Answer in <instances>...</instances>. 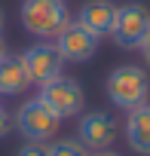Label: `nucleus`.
<instances>
[{"instance_id": "f257e3e1", "label": "nucleus", "mask_w": 150, "mask_h": 156, "mask_svg": "<svg viewBox=\"0 0 150 156\" xmlns=\"http://www.w3.org/2000/svg\"><path fill=\"white\" fill-rule=\"evenodd\" d=\"M104 92H107L110 104H116L120 110L129 113L150 101V73L141 64H120L107 73Z\"/></svg>"}, {"instance_id": "f03ea898", "label": "nucleus", "mask_w": 150, "mask_h": 156, "mask_svg": "<svg viewBox=\"0 0 150 156\" xmlns=\"http://www.w3.org/2000/svg\"><path fill=\"white\" fill-rule=\"evenodd\" d=\"M19 19L25 31L40 40H55V34L70 22L64 0H22Z\"/></svg>"}, {"instance_id": "7ed1b4c3", "label": "nucleus", "mask_w": 150, "mask_h": 156, "mask_svg": "<svg viewBox=\"0 0 150 156\" xmlns=\"http://www.w3.org/2000/svg\"><path fill=\"white\" fill-rule=\"evenodd\" d=\"M150 34V9L144 3H123L116 6L113 25H110V40L120 49H138L144 37Z\"/></svg>"}, {"instance_id": "20e7f679", "label": "nucleus", "mask_w": 150, "mask_h": 156, "mask_svg": "<svg viewBox=\"0 0 150 156\" xmlns=\"http://www.w3.org/2000/svg\"><path fill=\"white\" fill-rule=\"evenodd\" d=\"M58 119H70V116H80L83 107H86V92L77 80H70V76H55L52 83L40 86V95H37Z\"/></svg>"}, {"instance_id": "39448f33", "label": "nucleus", "mask_w": 150, "mask_h": 156, "mask_svg": "<svg viewBox=\"0 0 150 156\" xmlns=\"http://www.w3.org/2000/svg\"><path fill=\"white\" fill-rule=\"evenodd\" d=\"M58 126H61V119H58L40 98L25 101V104L19 107V113H16V129H19V135H22L25 141L49 144V141L55 138Z\"/></svg>"}, {"instance_id": "423d86ee", "label": "nucleus", "mask_w": 150, "mask_h": 156, "mask_svg": "<svg viewBox=\"0 0 150 156\" xmlns=\"http://www.w3.org/2000/svg\"><path fill=\"white\" fill-rule=\"evenodd\" d=\"M22 64L28 70L31 86H46V83L55 80V76H61V70H64V58L58 55L52 40H40V43L28 46L22 52Z\"/></svg>"}, {"instance_id": "0eeeda50", "label": "nucleus", "mask_w": 150, "mask_h": 156, "mask_svg": "<svg viewBox=\"0 0 150 156\" xmlns=\"http://www.w3.org/2000/svg\"><path fill=\"white\" fill-rule=\"evenodd\" d=\"M55 49H58V55L64 58V64L70 61V64H83V61H89L95 52H98V37L95 34H89L83 25H77V22H67L58 34H55Z\"/></svg>"}, {"instance_id": "6e6552de", "label": "nucleus", "mask_w": 150, "mask_h": 156, "mask_svg": "<svg viewBox=\"0 0 150 156\" xmlns=\"http://www.w3.org/2000/svg\"><path fill=\"white\" fill-rule=\"evenodd\" d=\"M77 141L89 150V153H98V150H110L116 135H120V126L116 119L107 113V110H89L83 119H80V129H77Z\"/></svg>"}, {"instance_id": "1a4fd4ad", "label": "nucleus", "mask_w": 150, "mask_h": 156, "mask_svg": "<svg viewBox=\"0 0 150 156\" xmlns=\"http://www.w3.org/2000/svg\"><path fill=\"white\" fill-rule=\"evenodd\" d=\"M113 16H116V3L113 0H89V3H83L80 12H77V25H83L89 34H95L101 40V37L110 34Z\"/></svg>"}, {"instance_id": "9d476101", "label": "nucleus", "mask_w": 150, "mask_h": 156, "mask_svg": "<svg viewBox=\"0 0 150 156\" xmlns=\"http://www.w3.org/2000/svg\"><path fill=\"white\" fill-rule=\"evenodd\" d=\"M126 141L135 153L150 156V101L129 110L126 116Z\"/></svg>"}, {"instance_id": "9b49d317", "label": "nucleus", "mask_w": 150, "mask_h": 156, "mask_svg": "<svg viewBox=\"0 0 150 156\" xmlns=\"http://www.w3.org/2000/svg\"><path fill=\"white\" fill-rule=\"evenodd\" d=\"M31 86L28 80V70L22 64V55H3L0 58V95L16 98Z\"/></svg>"}, {"instance_id": "f8f14e48", "label": "nucleus", "mask_w": 150, "mask_h": 156, "mask_svg": "<svg viewBox=\"0 0 150 156\" xmlns=\"http://www.w3.org/2000/svg\"><path fill=\"white\" fill-rule=\"evenodd\" d=\"M49 156H89V150L77 138H61L49 144Z\"/></svg>"}, {"instance_id": "ddd939ff", "label": "nucleus", "mask_w": 150, "mask_h": 156, "mask_svg": "<svg viewBox=\"0 0 150 156\" xmlns=\"http://www.w3.org/2000/svg\"><path fill=\"white\" fill-rule=\"evenodd\" d=\"M16 156H49V144H40V141H25Z\"/></svg>"}, {"instance_id": "4468645a", "label": "nucleus", "mask_w": 150, "mask_h": 156, "mask_svg": "<svg viewBox=\"0 0 150 156\" xmlns=\"http://www.w3.org/2000/svg\"><path fill=\"white\" fill-rule=\"evenodd\" d=\"M9 135V113H6V107L0 104V138H6Z\"/></svg>"}, {"instance_id": "2eb2a0df", "label": "nucleus", "mask_w": 150, "mask_h": 156, "mask_svg": "<svg viewBox=\"0 0 150 156\" xmlns=\"http://www.w3.org/2000/svg\"><path fill=\"white\" fill-rule=\"evenodd\" d=\"M138 49H141V55H144V64H147V67H150V34H147V37H144V43H141V46H138Z\"/></svg>"}, {"instance_id": "dca6fc26", "label": "nucleus", "mask_w": 150, "mask_h": 156, "mask_svg": "<svg viewBox=\"0 0 150 156\" xmlns=\"http://www.w3.org/2000/svg\"><path fill=\"white\" fill-rule=\"evenodd\" d=\"M89 156H120V153H113V150H98V153H89Z\"/></svg>"}, {"instance_id": "f3484780", "label": "nucleus", "mask_w": 150, "mask_h": 156, "mask_svg": "<svg viewBox=\"0 0 150 156\" xmlns=\"http://www.w3.org/2000/svg\"><path fill=\"white\" fill-rule=\"evenodd\" d=\"M6 55V46H3V37H0V58H3Z\"/></svg>"}, {"instance_id": "a211bd4d", "label": "nucleus", "mask_w": 150, "mask_h": 156, "mask_svg": "<svg viewBox=\"0 0 150 156\" xmlns=\"http://www.w3.org/2000/svg\"><path fill=\"white\" fill-rule=\"evenodd\" d=\"M0 31H3V12H0Z\"/></svg>"}]
</instances>
